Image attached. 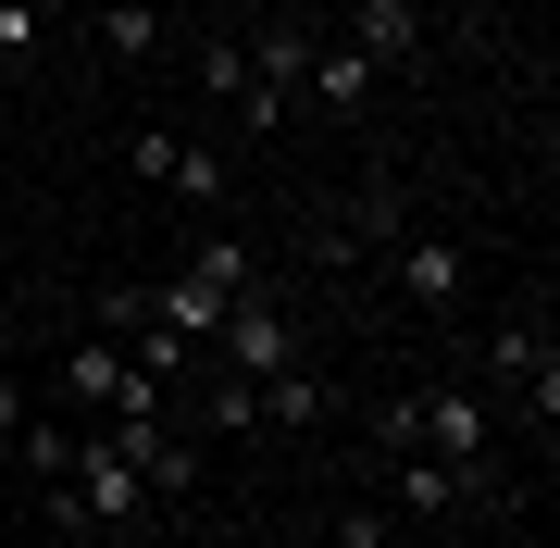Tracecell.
<instances>
[{"instance_id":"4","label":"cell","mask_w":560,"mask_h":548,"mask_svg":"<svg viewBox=\"0 0 560 548\" xmlns=\"http://www.w3.org/2000/svg\"><path fill=\"white\" fill-rule=\"evenodd\" d=\"M399 237H411V187H399V175H361V200H349V224H324L312 249H324V263L349 275L361 249H399Z\"/></svg>"},{"instance_id":"1","label":"cell","mask_w":560,"mask_h":548,"mask_svg":"<svg viewBox=\"0 0 560 548\" xmlns=\"http://www.w3.org/2000/svg\"><path fill=\"white\" fill-rule=\"evenodd\" d=\"M386 436L423 448V462H486L499 411H486V386H474V374H436V386H411V399H386Z\"/></svg>"},{"instance_id":"16","label":"cell","mask_w":560,"mask_h":548,"mask_svg":"<svg viewBox=\"0 0 560 548\" xmlns=\"http://www.w3.org/2000/svg\"><path fill=\"white\" fill-rule=\"evenodd\" d=\"M200 424H212V436H249V424H261V386H249V374H224V386H212V411H200Z\"/></svg>"},{"instance_id":"3","label":"cell","mask_w":560,"mask_h":548,"mask_svg":"<svg viewBox=\"0 0 560 548\" xmlns=\"http://www.w3.org/2000/svg\"><path fill=\"white\" fill-rule=\"evenodd\" d=\"M474 374L523 386V411H536V424H548V411H560V337H548V312H511V325H499V337L474 349Z\"/></svg>"},{"instance_id":"17","label":"cell","mask_w":560,"mask_h":548,"mask_svg":"<svg viewBox=\"0 0 560 548\" xmlns=\"http://www.w3.org/2000/svg\"><path fill=\"white\" fill-rule=\"evenodd\" d=\"M88 325H101V337H138V325H150V287H101V300H88Z\"/></svg>"},{"instance_id":"20","label":"cell","mask_w":560,"mask_h":548,"mask_svg":"<svg viewBox=\"0 0 560 548\" xmlns=\"http://www.w3.org/2000/svg\"><path fill=\"white\" fill-rule=\"evenodd\" d=\"M13 436H25V386L0 374V474H13Z\"/></svg>"},{"instance_id":"14","label":"cell","mask_w":560,"mask_h":548,"mask_svg":"<svg viewBox=\"0 0 560 548\" xmlns=\"http://www.w3.org/2000/svg\"><path fill=\"white\" fill-rule=\"evenodd\" d=\"M249 386H261V424H324V386L300 362H287V374H249Z\"/></svg>"},{"instance_id":"18","label":"cell","mask_w":560,"mask_h":548,"mask_svg":"<svg viewBox=\"0 0 560 548\" xmlns=\"http://www.w3.org/2000/svg\"><path fill=\"white\" fill-rule=\"evenodd\" d=\"M38 50V13H25V0H0V62H25Z\"/></svg>"},{"instance_id":"9","label":"cell","mask_w":560,"mask_h":548,"mask_svg":"<svg viewBox=\"0 0 560 548\" xmlns=\"http://www.w3.org/2000/svg\"><path fill=\"white\" fill-rule=\"evenodd\" d=\"M386 499H399L411 524H436V511L486 499V462H423V448H399V474H386Z\"/></svg>"},{"instance_id":"2","label":"cell","mask_w":560,"mask_h":548,"mask_svg":"<svg viewBox=\"0 0 560 548\" xmlns=\"http://www.w3.org/2000/svg\"><path fill=\"white\" fill-rule=\"evenodd\" d=\"M312 38H324V25H300V13H275L261 38H237V50H249V88H237L249 125H287V113H300V88H312Z\"/></svg>"},{"instance_id":"6","label":"cell","mask_w":560,"mask_h":548,"mask_svg":"<svg viewBox=\"0 0 560 548\" xmlns=\"http://www.w3.org/2000/svg\"><path fill=\"white\" fill-rule=\"evenodd\" d=\"M386 263H399V300L411 312H460V300H474V249H460V237H399Z\"/></svg>"},{"instance_id":"7","label":"cell","mask_w":560,"mask_h":548,"mask_svg":"<svg viewBox=\"0 0 560 548\" xmlns=\"http://www.w3.org/2000/svg\"><path fill=\"white\" fill-rule=\"evenodd\" d=\"M349 50L374 75H423V0H349Z\"/></svg>"},{"instance_id":"10","label":"cell","mask_w":560,"mask_h":548,"mask_svg":"<svg viewBox=\"0 0 560 548\" xmlns=\"http://www.w3.org/2000/svg\"><path fill=\"white\" fill-rule=\"evenodd\" d=\"M125 386H138V349H125V337H101V325H88L75 349H62V399H75V411H113Z\"/></svg>"},{"instance_id":"5","label":"cell","mask_w":560,"mask_h":548,"mask_svg":"<svg viewBox=\"0 0 560 548\" xmlns=\"http://www.w3.org/2000/svg\"><path fill=\"white\" fill-rule=\"evenodd\" d=\"M125 163H138L150 187H175L187 212H212V200H224V150H200V138H162V125H138V150H125Z\"/></svg>"},{"instance_id":"12","label":"cell","mask_w":560,"mask_h":548,"mask_svg":"<svg viewBox=\"0 0 560 548\" xmlns=\"http://www.w3.org/2000/svg\"><path fill=\"white\" fill-rule=\"evenodd\" d=\"M125 462H138V487H150V499H187V487H200V436H175V424L138 436Z\"/></svg>"},{"instance_id":"15","label":"cell","mask_w":560,"mask_h":548,"mask_svg":"<svg viewBox=\"0 0 560 548\" xmlns=\"http://www.w3.org/2000/svg\"><path fill=\"white\" fill-rule=\"evenodd\" d=\"M187 75H200V101H237V88H249V50H237V38H200Z\"/></svg>"},{"instance_id":"8","label":"cell","mask_w":560,"mask_h":548,"mask_svg":"<svg viewBox=\"0 0 560 548\" xmlns=\"http://www.w3.org/2000/svg\"><path fill=\"white\" fill-rule=\"evenodd\" d=\"M212 337L237 349V374H287V362H300V325H287L261 287H249V300H224V325H212Z\"/></svg>"},{"instance_id":"13","label":"cell","mask_w":560,"mask_h":548,"mask_svg":"<svg viewBox=\"0 0 560 548\" xmlns=\"http://www.w3.org/2000/svg\"><path fill=\"white\" fill-rule=\"evenodd\" d=\"M101 50L113 62H150L162 50V13H150V0H101Z\"/></svg>"},{"instance_id":"21","label":"cell","mask_w":560,"mask_h":548,"mask_svg":"<svg viewBox=\"0 0 560 548\" xmlns=\"http://www.w3.org/2000/svg\"><path fill=\"white\" fill-rule=\"evenodd\" d=\"M25 13H38V25H50V13H62V0H25Z\"/></svg>"},{"instance_id":"19","label":"cell","mask_w":560,"mask_h":548,"mask_svg":"<svg viewBox=\"0 0 560 548\" xmlns=\"http://www.w3.org/2000/svg\"><path fill=\"white\" fill-rule=\"evenodd\" d=\"M399 524H386V511H337V548H386Z\"/></svg>"},{"instance_id":"11","label":"cell","mask_w":560,"mask_h":548,"mask_svg":"<svg viewBox=\"0 0 560 548\" xmlns=\"http://www.w3.org/2000/svg\"><path fill=\"white\" fill-rule=\"evenodd\" d=\"M374 88H386V75H374L349 38H312V88H300V101H324V113L349 125V113H374Z\"/></svg>"}]
</instances>
